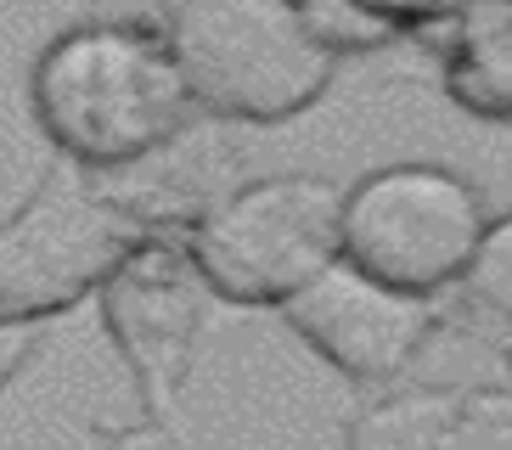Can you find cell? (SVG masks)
I'll use <instances>...</instances> for the list:
<instances>
[{
	"label": "cell",
	"instance_id": "cell-5",
	"mask_svg": "<svg viewBox=\"0 0 512 450\" xmlns=\"http://www.w3.org/2000/svg\"><path fill=\"white\" fill-rule=\"evenodd\" d=\"M490 209L479 186L445 164H389L344 192L338 254L383 282L428 293L462 282Z\"/></svg>",
	"mask_w": 512,
	"mask_h": 450
},
{
	"label": "cell",
	"instance_id": "cell-1",
	"mask_svg": "<svg viewBox=\"0 0 512 450\" xmlns=\"http://www.w3.org/2000/svg\"><path fill=\"white\" fill-rule=\"evenodd\" d=\"M29 107L62 164H79L91 175L141 164L186 124H197L164 34L136 23L62 29L34 57Z\"/></svg>",
	"mask_w": 512,
	"mask_h": 450
},
{
	"label": "cell",
	"instance_id": "cell-10",
	"mask_svg": "<svg viewBox=\"0 0 512 450\" xmlns=\"http://www.w3.org/2000/svg\"><path fill=\"white\" fill-rule=\"evenodd\" d=\"M462 293L479 304V310L512 321V214L484 225L479 248H473V259H467V270H462Z\"/></svg>",
	"mask_w": 512,
	"mask_h": 450
},
{
	"label": "cell",
	"instance_id": "cell-3",
	"mask_svg": "<svg viewBox=\"0 0 512 450\" xmlns=\"http://www.w3.org/2000/svg\"><path fill=\"white\" fill-rule=\"evenodd\" d=\"M344 192L321 175H265L226 186L186 225V254L214 299L282 310L338 259Z\"/></svg>",
	"mask_w": 512,
	"mask_h": 450
},
{
	"label": "cell",
	"instance_id": "cell-7",
	"mask_svg": "<svg viewBox=\"0 0 512 450\" xmlns=\"http://www.w3.org/2000/svg\"><path fill=\"white\" fill-rule=\"evenodd\" d=\"M203 293L209 287L186 254V237H164V231L141 237L102 282L107 338L124 349L152 411H169L175 383L186 377L197 327H203Z\"/></svg>",
	"mask_w": 512,
	"mask_h": 450
},
{
	"label": "cell",
	"instance_id": "cell-11",
	"mask_svg": "<svg viewBox=\"0 0 512 450\" xmlns=\"http://www.w3.org/2000/svg\"><path fill=\"white\" fill-rule=\"evenodd\" d=\"M377 17H389L394 29L406 34L417 29V23H445V17H456L467 6V0H366Z\"/></svg>",
	"mask_w": 512,
	"mask_h": 450
},
{
	"label": "cell",
	"instance_id": "cell-6",
	"mask_svg": "<svg viewBox=\"0 0 512 450\" xmlns=\"http://www.w3.org/2000/svg\"><path fill=\"white\" fill-rule=\"evenodd\" d=\"M282 321L332 372L355 377V383H394L428 349L439 310L428 293H406L338 254L282 304Z\"/></svg>",
	"mask_w": 512,
	"mask_h": 450
},
{
	"label": "cell",
	"instance_id": "cell-2",
	"mask_svg": "<svg viewBox=\"0 0 512 450\" xmlns=\"http://www.w3.org/2000/svg\"><path fill=\"white\" fill-rule=\"evenodd\" d=\"M164 45L197 113L282 124L327 96L338 57L304 29L293 0H169Z\"/></svg>",
	"mask_w": 512,
	"mask_h": 450
},
{
	"label": "cell",
	"instance_id": "cell-8",
	"mask_svg": "<svg viewBox=\"0 0 512 450\" xmlns=\"http://www.w3.org/2000/svg\"><path fill=\"white\" fill-rule=\"evenodd\" d=\"M445 90L473 119L512 124V0H467L451 17Z\"/></svg>",
	"mask_w": 512,
	"mask_h": 450
},
{
	"label": "cell",
	"instance_id": "cell-9",
	"mask_svg": "<svg viewBox=\"0 0 512 450\" xmlns=\"http://www.w3.org/2000/svg\"><path fill=\"white\" fill-rule=\"evenodd\" d=\"M293 12L304 17V29L332 57H361V51H383V45L400 40V29L389 17H377L366 0H293Z\"/></svg>",
	"mask_w": 512,
	"mask_h": 450
},
{
	"label": "cell",
	"instance_id": "cell-4",
	"mask_svg": "<svg viewBox=\"0 0 512 450\" xmlns=\"http://www.w3.org/2000/svg\"><path fill=\"white\" fill-rule=\"evenodd\" d=\"M141 237L152 231L119 209L102 175L79 164L51 169L0 220V321L29 327L74 310L79 299L102 293Z\"/></svg>",
	"mask_w": 512,
	"mask_h": 450
},
{
	"label": "cell",
	"instance_id": "cell-12",
	"mask_svg": "<svg viewBox=\"0 0 512 450\" xmlns=\"http://www.w3.org/2000/svg\"><path fill=\"white\" fill-rule=\"evenodd\" d=\"M17 332H23V327L0 321V383H6V377H12V366H17Z\"/></svg>",
	"mask_w": 512,
	"mask_h": 450
}]
</instances>
